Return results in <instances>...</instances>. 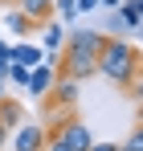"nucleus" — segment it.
<instances>
[{"mask_svg": "<svg viewBox=\"0 0 143 151\" xmlns=\"http://www.w3.org/2000/svg\"><path fill=\"white\" fill-rule=\"evenodd\" d=\"M8 57L17 61V65H41L45 61V49H37V45H29V41H17V45H8Z\"/></svg>", "mask_w": 143, "mask_h": 151, "instance_id": "obj_8", "label": "nucleus"}, {"mask_svg": "<svg viewBox=\"0 0 143 151\" xmlns=\"http://www.w3.org/2000/svg\"><path fill=\"white\" fill-rule=\"evenodd\" d=\"M0 123H4V127H21L25 123V119H21V106H17L12 98H8V102L0 98Z\"/></svg>", "mask_w": 143, "mask_h": 151, "instance_id": "obj_13", "label": "nucleus"}, {"mask_svg": "<svg viewBox=\"0 0 143 151\" xmlns=\"http://www.w3.org/2000/svg\"><path fill=\"white\" fill-rule=\"evenodd\" d=\"M127 90H131V98H135V102H143V78H135Z\"/></svg>", "mask_w": 143, "mask_h": 151, "instance_id": "obj_20", "label": "nucleus"}, {"mask_svg": "<svg viewBox=\"0 0 143 151\" xmlns=\"http://www.w3.org/2000/svg\"><path fill=\"white\" fill-rule=\"evenodd\" d=\"M53 78H57V61H41V65H33V70H29V86H25V90H29V94H33V98H45L49 94V86H53Z\"/></svg>", "mask_w": 143, "mask_h": 151, "instance_id": "obj_5", "label": "nucleus"}, {"mask_svg": "<svg viewBox=\"0 0 143 151\" xmlns=\"http://www.w3.org/2000/svg\"><path fill=\"white\" fill-rule=\"evenodd\" d=\"M86 151H119V143H90Z\"/></svg>", "mask_w": 143, "mask_h": 151, "instance_id": "obj_21", "label": "nucleus"}, {"mask_svg": "<svg viewBox=\"0 0 143 151\" xmlns=\"http://www.w3.org/2000/svg\"><path fill=\"white\" fill-rule=\"evenodd\" d=\"M45 102H49V106H57V110L74 106V102H78V78L57 74V78H53V86H49V94H45Z\"/></svg>", "mask_w": 143, "mask_h": 151, "instance_id": "obj_4", "label": "nucleus"}, {"mask_svg": "<svg viewBox=\"0 0 143 151\" xmlns=\"http://www.w3.org/2000/svg\"><path fill=\"white\" fill-rule=\"evenodd\" d=\"M123 0H98V8H119Z\"/></svg>", "mask_w": 143, "mask_h": 151, "instance_id": "obj_23", "label": "nucleus"}, {"mask_svg": "<svg viewBox=\"0 0 143 151\" xmlns=\"http://www.w3.org/2000/svg\"><path fill=\"white\" fill-rule=\"evenodd\" d=\"M119 151H143V127L135 123V131L127 135V143H119Z\"/></svg>", "mask_w": 143, "mask_h": 151, "instance_id": "obj_16", "label": "nucleus"}, {"mask_svg": "<svg viewBox=\"0 0 143 151\" xmlns=\"http://www.w3.org/2000/svg\"><path fill=\"white\" fill-rule=\"evenodd\" d=\"M57 74H70V78H78V82L94 78V74H98V53H86V49H70V45H61Z\"/></svg>", "mask_w": 143, "mask_h": 151, "instance_id": "obj_2", "label": "nucleus"}, {"mask_svg": "<svg viewBox=\"0 0 143 151\" xmlns=\"http://www.w3.org/2000/svg\"><path fill=\"white\" fill-rule=\"evenodd\" d=\"M45 151H70V147L61 143V135H57V131H45Z\"/></svg>", "mask_w": 143, "mask_h": 151, "instance_id": "obj_18", "label": "nucleus"}, {"mask_svg": "<svg viewBox=\"0 0 143 151\" xmlns=\"http://www.w3.org/2000/svg\"><path fill=\"white\" fill-rule=\"evenodd\" d=\"M53 8H57V17H61V25H70L74 17H78V0H53Z\"/></svg>", "mask_w": 143, "mask_h": 151, "instance_id": "obj_15", "label": "nucleus"}, {"mask_svg": "<svg viewBox=\"0 0 143 151\" xmlns=\"http://www.w3.org/2000/svg\"><path fill=\"white\" fill-rule=\"evenodd\" d=\"M12 151H45V127L41 123H21L12 135Z\"/></svg>", "mask_w": 143, "mask_h": 151, "instance_id": "obj_6", "label": "nucleus"}, {"mask_svg": "<svg viewBox=\"0 0 143 151\" xmlns=\"http://www.w3.org/2000/svg\"><path fill=\"white\" fill-rule=\"evenodd\" d=\"M106 37H127L131 29H127V21L119 17V8H106V29H102Z\"/></svg>", "mask_w": 143, "mask_h": 151, "instance_id": "obj_12", "label": "nucleus"}, {"mask_svg": "<svg viewBox=\"0 0 143 151\" xmlns=\"http://www.w3.org/2000/svg\"><path fill=\"white\" fill-rule=\"evenodd\" d=\"M8 65H12V57H8V41L0 37V78H8Z\"/></svg>", "mask_w": 143, "mask_h": 151, "instance_id": "obj_19", "label": "nucleus"}, {"mask_svg": "<svg viewBox=\"0 0 143 151\" xmlns=\"http://www.w3.org/2000/svg\"><path fill=\"white\" fill-rule=\"evenodd\" d=\"M4 82H8V78H0V98H4V94H8V90H4Z\"/></svg>", "mask_w": 143, "mask_h": 151, "instance_id": "obj_26", "label": "nucleus"}, {"mask_svg": "<svg viewBox=\"0 0 143 151\" xmlns=\"http://www.w3.org/2000/svg\"><path fill=\"white\" fill-rule=\"evenodd\" d=\"M135 33H139V45H143V21H139V25H135Z\"/></svg>", "mask_w": 143, "mask_h": 151, "instance_id": "obj_25", "label": "nucleus"}, {"mask_svg": "<svg viewBox=\"0 0 143 151\" xmlns=\"http://www.w3.org/2000/svg\"><path fill=\"white\" fill-rule=\"evenodd\" d=\"M4 143H8V127L0 123V151H4Z\"/></svg>", "mask_w": 143, "mask_h": 151, "instance_id": "obj_24", "label": "nucleus"}, {"mask_svg": "<svg viewBox=\"0 0 143 151\" xmlns=\"http://www.w3.org/2000/svg\"><path fill=\"white\" fill-rule=\"evenodd\" d=\"M4 25H8V33H12V37H29L33 29H41L37 21H29V17H25V12L17 8V4L8 8V17H4Z\"/></svg>", "mask_w": 143, "mask_h": 151, "instance_id": "obj_11", "label": "nucleus"}, {"mask_svg": "<svg viewBox=\"0 0 143 151\" xmlns=\"http://www.w3.org/2000/svg\"><path fill=\"white\" fill-rule=\"evenodd\" d=\"M53 131L61 135V143H66L70 151H86L90 143H94V139H90V127H86V123H78L74 114H70V119H61V123L53 127Z\"/></svg>", "mask_w": 143, "mask_h": 151, "instance_id": "obj_3", "label": "nucleus"}, {"mask_svg": "<svg viewBox=\"0 0 143 151\" xmlns=\"http://www.w3.org/2000/svg\"><path fill=\"white\" fill-rule=\"evenodd\" d=\"M8 4H12V0H8Z\"/></svg>", "mask_w": 143, "mask_h": 151, "instance_id": "obj_28", "label": "nucleus"}, {"mask_svg": "<svg viewBox=\"0 0 143 151\" xmlns=\"http://www.w3.org/2000/svg\"><path fill=\"white\" fill-rule=\"evenodd\" d=\"M139 127H143V102H139Z\"/></svg>", "mask_w": 143, "mask_h": 151, "instance_id": "obj_27", "label": "nucleus"}, {"mask_svg": "<svg viewBox=\"0 0 143 151\" xmlns=\"http://www.w3.org/2000/svg\"><path fill=\"white\" fill-rule=\"evenodd\" d=\"M41 45H45V53H57L66 45V25L61 21H45L41 25Z\"/></svg>", "mask_w": 143, "mask_h": 151, "instance_id": "obj_9", "label": "nucleus"}, {"mask_svg": "<svg viewBox=\"0 0 143 151\" xmlns=\"http://www.w3.org/2000/svg\"><path fill=\"white\" fill-rule=\"evenodd\" d=\"M119 17L127 21V29L135 33V25H139V0H123V4H119Z\"/></svg>", "mask_w": 143, "mask_h": 151, "instance_id": "obj_14", "label": "nucleus"}, {"mask_svg": "<svg viewBox=\"0 0 143 151\" xmlns=\"http://www.w3.org/2000/svg\"><path fill=\"white\" fill-rule=\"evenodd\" d=\"M8 78H12L17 86H29V65H17V61H12V65H8Z\"/></svg>", "mask_w": 143, "mask_h": 151, "instance_id": "obj_17", "label": "nucleus"}, {"mask_svg": "<svg viewBox=\"0 0 143 151\" xmlns=\"http://www.w3.org/2000/svg\"><path fill=\"white\" fill-rule=\"evenodd\" d=\"M102 41H106L102 29H66V45H70V49L98 53V49H102Z\"/></svg>", "mask_w": 143, "mask_h": 151, "instance_id": "obj_7", "label": "nucleus"}, {"mask_svg": "<svg viewBox=\"0 0 143 151\" xmlns=\"http://www.w3.org/2000/svg\"><path fill=\"white\" fill-rule=\"evenodd\" d=\"M143 70V57H139V45L127 41V37H106L102 49H98V74L115 86H131Z\"/></svg>", "mask_w": 143, "mask_h": 151, "instance_id": "obj_1", "label": "nucleus"}, {"mask_svg": "<svg viewBox=\"0 0 143 151\" xmlns=\"http://www.w3.org/2000/svg\"><path fill=\"white\" fill-rule=\"evenodd\" d=\"M12 4L21 8V12L29 17V21H37V25L53 17V0H12Z\"/></svg>", "mask_w": 143, "mask_h": 151, "instance_id": "obj_10", "label": "nucleus"}, {"mask_svg": "<svg viewBox=\"0 0 143 151\" xmlns=\"http://www.w3.org/2000/svg\"><path fill=\"white\" fill-rule=\"evenodd\" d=\"M98 8V0H78V12H94Z\"/></svg>", "mask_w": 143, "mask_h": 151, "instance_id": "obj_22", "label": "nucleus"}]
</instances>
